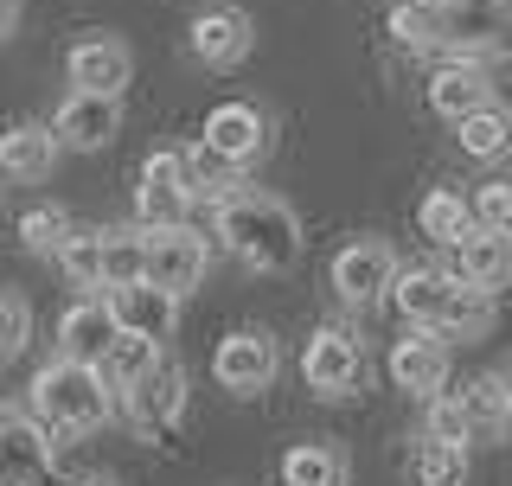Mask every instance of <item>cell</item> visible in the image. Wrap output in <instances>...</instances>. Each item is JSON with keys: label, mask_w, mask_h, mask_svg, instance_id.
<instances>
[{"label": "cell", "mask_w": 512, "mask_h": 486, "mask_svg": "<svg viewBox=\"0 0 512 486\" xmlns=\"http://www.w3.org/2000/svg\"><path fill=\"white\" fill-rule=\"evenodd\" d=\"M212 212H218V243L250 275H288L301 263V218H295L288 199H276V192L237 186V192H224Z\"/></svg>", "instance_id": "cell-1"}, {"label": "cell", "mask_w": 512, "mask_h": 486, "mask_svg": "<svg viewBox=\"0 0 512 486\" xmlns=\"http://www.w3.org/2000/svg\"><path fill=\"white\" fill-rule=\"evenodd\" d=\"M391 307L410 327L442 333V339H474V333L493 327V295L487 288H468L455 269H397Z\"/></svg>", "instance_id": "cell-2"}, {"label": "cell", "mask_w": 512, "mask_h": 486, "mask_svg": "<svg viewBox=\"0 0 512 486\" xmlns=\"http://www.w3.org/2000/svg\"><path fill=\"white\" fill-rule=\"evenodd\" d=\"M116 384L103 378V365H77V359H52L32 378V416L52 429V442L71 448L77 435H96L116 416Z\"/></svg>", "instance_id": "cell-3"}, {"label": "cell", "mask_w": 512, "mask_h": 486, "mask_svg": "<svg viewBox=\"0 0 512 486\" xmlns=\"http://www.w3.org/2000/svg\"><path fill=\"white\" fill-rule=\"evenodd\" d=\"M436 45L448 58H500L512 52V0H429Z\"/></svg>", "instance_id": "cell-4"}, {"label": "cell", "mask_w": 512, "mask_h": 486, "mask_svg": "<svg viewBox=\"0 0 512 486\" xmlns=\"http://www.w3.org/2000/svg\"><path fill=\"white\" fill-rule=\"evenodd\" d=\"M365 371H372V359H365V346H359L352 327H314L308 346H301V378H308V391L327 397V403L359 397Z\"/></svg>", "instance_id": "cell-5"}, {"label": "cell", "mask_w": 512, "mask_h": 486, "mask_svg": "<svg viewBox=\"0 0 512 486\" xmlns=\"http://www.w3.org/2000/svg\"><path fill=\"white\" fill-rule=\"evenodd\" d=\"M122 416L135 423V435H148V442H173L180 423H186V365L160 359L154 371H141L122 391Z\"/></svg>", "instance_id": "cell-6"}, {"label": "cell", "mask_w": 512, "mask_h": 486, "mask_svg": "<svg viewBox=\"0 0 512 486\" xmlns=\"http://www.w3.org/2000/svg\"><path fill=\"white\" fill-rule=\"evenodd\" d=\"M397 250L384 237H352L340 256H333V269H327V282H333V295H340L346 307H378V301H391V282H397Z\"/></svg>", "instance_id": "cell-7"}, {"label": "cell", "mask_w": 512, "mask_h": 486, "mask_svg": "<svg viewBox=\"0 0 512 486\" xmlns=\"http://www.w3.org/2000/svg\"><path fill=\"white\" fill-rule=\"evenodd\" d=\"M192 205L199 199H192L180 148H160V154L141 160V173H135V224H148V231H160V224H186Z\"/></svg>", "instance_id": "cell-8"}, {"label": "cell", "mask_w": 512, "mask_h": 486, "mask_svg": "<svg viewBox=\"0 0 512 486\" xmlns=\"http://www.w3.org/2000/svg\"><path fill=\"white\" fill-rule=\"evenodd\" d=\"M276 371H282V346H276V333H263V327H244V333L218 339V352H212V378H218V391H231V397H263L269 384H276Z\"/></svg>", "instance_id": "cell-9"}, {"label": "cell", "mask_w": 512, "mask_h": 486, "mask_svg": "<svg viewBox=\"0 0 512 486\" xmlns=\"http://www.w3.org/2000/svg\"><path fill=\"white\" fill-rule=\"evenodd\" d=\"M205 269H212V237L205 231H192V224H160V231H148V282L173 288L186 301L205 282Z\"/></svg>", "instance_id": "cell-10"}, {"label": "cell", "mask_w": 512, "mask_h": 486, "mask_svg": "<svg viewBox=\"0 0 512 486\" xmlns=\"http://www.w3.org/2000/svg\"><path fill=\"white\" fill-rule=\"evenodd\" d=\"M58 148H77V154H96V148H109V141L122 135V96L116 90H71L58 103Z\"/></svg>", "instance_id": "cell-11"}, {"label": "cell", "mask_w": 512, "mask_h": 486, "mask_svg": "<svg viewBox=\"0 0 512 486\" xmlns=\"http://www.w3.org/2000/svg\"><path fill=\"white\" fill-rule=\"evenodd\" d=\"M186 45H192V58H199L205 71H237V64L250 58V45H256V26H250L244 7H205V13H192Z\"/></svg>", "instance_id": "cell-12"}, {"label": "cell", "mask_w": 512, "mask_h": 486, "mask_svg": "<svg viewBox=\"0 0 512 486\" xmlns=\"http://www.w3.org/2000/svg\"><path fill=\"white\" fill-rule=\"evenodd\" d=\"M116 333H122L116 307H109V295H103V288H90L84 301H71V307L58 314V359L103 365V352L116 346Z\"/></svg>", "instance_id": "cell-13"}, {"label": "cell", "mask_w": 512, "mask_h": 486, "mask_svg": "<svg viewBox=\"0 0 512 486\" xmlns=\"http://www.w3.org/2000/svg\"><path fill=\"white\" fill-rule=\"evenodd\" d=\"M58 442L39 416H0V486H45Z\"/></svg>", "instance_id": "cell-14"}, {"label": "cell", "mask_w": 512, "mask_h": 486, "mask_svg": "<svg viewBox=\"0 0 512 486\" xmlns=\"http://www.w3.org/2000/svg\"><path fill=\"white\" fill-rule=\"evenodd\" d=\"M64 77H71V90H128V77H135V58H128V45L116 32H90V39L71 45V58H64Z\"/></svg>", "instance_id": "cell-15"}, {"label": "cell", "mask_w": 512, "mask_h": 486, "mask_svg": "<svg viewBox=\"0 0 512 486\" xmlns=\"http://www.w3.org/2000/svg\"><path fill=\"white\" fill-rule=\"evenodd\" d=\"M109 307H116L122 333H141V339H173V327H180V295L160 282H128V288H103Z\"/></svg>", "instance_id": "cell-16"}, {"label": "cell", "mask_w": 512, "mask_h": 486, "mask_svg": "<svg viewBox=\"0 0 512 486\" xmlns=\"http://www.w3.org/2000/svg\"><path fill=\"white\" fill-rule=\"evenodd\" d=\"M391 384H397V391H410V397H436L442 384H448V339L410 327V339H397V346H391Z\"/></svg>", "instance_id": "cell-17"}, {"label": "cell", "mask_w": 512, "mask_h": 486, "mask_svg": "<svg viewBox=\"0 0 512 486\" xmlns=\"http://www.w3.org/2000/svg\"><path fill=\"white\" fill-rule=\"evenodd\" d=\"M205 141H212L218 154H231L237 167H256L276 135H269V116L256 103H218L212 116H205Z\"/></svg>", "instance_id": "cell-18"}, {"label": "cell", "mask_w": 512, "mask_h": 486, "mask_svg": "<svg viewBox=\"0 0 512 486\" xmlns=\"http://www.w3.org/2000/svg\"><path fill=\"white\" fill-rule=\"evenodd\" d=\"M448 269H455L468 288H487V295H500V288L512 282V231L474 224V231L455 243V263H448Z\"/></svg>", "instance_id": "cell-19"}, {"label": "cell", "mask_w": 512, "mask_h": 486, "mask_svg": "<svg viewBox=\"0 0 512 486\" xmlns=\"http://www.w3.org/2000/svg\"><path fill=\"white\" fill-rule=\"evenodd\" d=\"M52 167H58V128L52 122H13L7 135H0V173H7L13 186L52 180Z\"/></svg>", "instance_id": "cell-20"}, {"label": "cell", "mask_w": 512, "mask_h": 486, "mask_svg": "<svg viewBox=\"0 0 512 486\" xmlns=\"http://www.w3.org/2000/svg\"><path fill=\"white\" fill-rule=\"evenodd\" d=\"M480 103H493V84H487V71H480V58H442L436 71H429V109H436V116L461 122Z\"/></svg>", "instance_id": "cell-21"}, {"label": "cell", "mask_w": 512, "mask_h": 486, "mask_svg": "<svg viewBox=\"0 0 512 486\" xmlns=\"http://www.w3.org/2000/svg\"><path fill=\"white\" fill-rule=\"evenodd\" d=\"M282 486H352V461L340 442H295L282 455Z\"/></svg>", "instance_id": "cell-22"}, {"label": "cell", "mask_w": 512, "mask_h": 486, "mask_svg": "<svg viewBox=\"0 0 512 486\" xmlns=\"http://www.w3.org/2000/svg\"><path fill=\"white\" fill-rule=\"evenodd\" d=\"M455 141L468 160H506L512 154V109L506 103H480L455 122Z\"/></svg>", "instance_id": "cell-23"}, {"label": "cell", "mask_w": 512, "mask_h": 486, "mask_svg": "<svg viewBox=\"0 0 512 486\" xmlns=\"http://www.w3.org/2000/svg\"><path fill=\"white\" fill-rule=\"evenodd\" d=\"M186 154V180H192V199H224V192H237V186H244V167H237V160L231 154H218L212 148V141H192V148H180Z\"/></svg>", "instance_id": "cell-24"}, {"label": "cell", "mask_w": 512, "mask_h": 486, "mask_svg": "<svg viewBox=\"0 0 512 486\" xmlns=\"http://www.w3.org/2000/svg\"><path fill=\"white\" fill-rule=\"evenodd\" d=\"M148 275V224L103 231V288H128Z\"/></svg>", "instance_id": "cell-25"}, {"label": "cell", "mask_w": 512, "mask_h": 486, "mask_svg": "<svg viewBox=\"0 0 512 486\" xmlns=\"http://www.w3.org/2000/svg\"><path fill=\"white\" fill-rule=\"evenodd\" d=\"M416 224H423V237H429V243H448V250H455V243L474 231V199H461V192L436 186L423 205H416Z\"/></svg>", "instance_id": "cell-26"}, {"label": "cell", "mask_w": 512, "mask_h": 486, "mask_svg": "<svg viewBox=\"0 0 512 486\" xmlns=\"http://www.w3.org/2000/svg\"><path fill=\"white\" fill-rule=\"evenodd\" d=\"M410 486H468V448L455 442H416L410 448Z\"/></svg>", "instance_id": "cell-27"}, {"label": "cell", "mask_w": 512, "mask_h": 486, "mask_svg": "<svg viewBox=\"0 0 512 486\" xmlns=\"http://www.w3.org/2000/svg\"><path fill=\"white\" fill-rule=\"evenodd\" d=\"M58 269L71 275L77 288H103V231H90V224H71L58 243Z\"/></svg>", "instance_id": "cell-28"}, {"label": "cell", "mask_w": 512, "mask_h": 486, "mask_svg": "<svg viewBox=\"0 0 512 486\" xmlns=\"http://www.w3.org/2000/svg\"><path fill=\"white\" fill-rule=\"evenodd\" d=\"M154 365H160V339H141V333H116V346L103 352V378L116 384V391H128V384Z\"/></svg>", "instance_id": "cell-29"}, {"label": "cell", "mask_w": 512, "mask_h": 486, "mask_svg": "<svg viewBox=\"0 0 512 486\" xmlns=\"http://www.w3.org/2000/svg\"><path fill=\"white\" fill-rule=\"evenodd\" d=\"M423 403H429V410H423V435H429V442H455V448L474 442V416H468V403H461V391H436Z\"/></svg>", "instance_id": "cell-30"}, {"label": "cell", "mask_w": 512, "mask_h": 486, "mask_svg": "<svg viewBox=\"0 0 512 486\" xmlns=\"http://www.w3.org/2000/svg\"><path fill=\"white\" fill-rule=\"evenodd\" d=\"M461 403L474 416V435H506V378L500 371H480L468 391H461Z\"/></svg>", "instance_id": "cell-31"}, {"label": "cell", "mask_w": 512, "mask_h": 486, "mask_svg": "<svg viewBox=\"0 0 512 486\" xmlns=\"http://www.w3.org/2000/svg\"><path fill=\"white\" fill-rule=\"evenodd\" d=\"M384 26H391V39L404 52H436V7L429 0H397Z\"/></svg>", "instance_id": "cell-32"}, {"label": "cell", "mask_w": 512, "mask_h": 486, "mask_svg": "<svg viewBox=\"0 0 512 486\" xmlns=\"http://www.w3.org/2000/svg\"><path fill=\"white\" fill-rule=\"evenodd\" d=\"M64 231H71V218H64V205H32V212L20 218V243L39 256H58Z\"/></svg>", "instance_id": "cell-33"}, {"label": "cell", "mask_w": 512, "mask_h": 486, "mask_svg": "<svg viewBox=\"0 0 512 486\" xmlns=\"http://www.w3.org/2000/svg\"><path fill=\"white\" fill-rule=\"evenodd\" d=\"M32 339V307L20 295H0V365H13Z\"/></svg>", "instance_id": "cell-34"}, {"label": "cell", "mask_w": 512, "mask_h": 486, "mask_svg": "<svg viewBox=\"0 0 512 486\" xmlns=\"http://www.w3.org/2000/svg\"><path fill=\"white\" fill-rule=\"evenodd\" d=\"M474 224L512 231V180H487V186L474 192Z\"/></svg>", "instance_id": "cell-35"}, {"label": "cell", "mask_w": 512, "mask_h": 486, "mask_svg": "<svg viewBox=\"0 0 512 486\" xmlns=\"http://www.w3.org/2000/svg\"><path fill=\"white\" fill-rule=\"evenodd\" d=\"M13 26H20V7H13V0H0V45L13 39Z\"/></svg>", "instance_id": "cell-36"}, {"label": "cell", "mask_w": 512, "mask_h": 486, "mask_svg": "<svg viewBox=\"0 0 512 486\" xmlns=\"http://www.w3.org/2000/svg\"><path fill=\"white\" fill-rule=\"evenodd\" d=\"M500 378H506V435H512V365L500 371Z\"/></svg>", "instance_id": "cell-37"}, {"label": "cell", "mask_w": 512, "mask_h": 486, "mask_svg": "<svg viewBox=\"0 0 512 486\" xmlns=\"http://www.w3.org/2000/svg\"><path fill=\"white\" fill-rule=\"evenodd\" d=\"M71 486H116L109 474H84V480H71Z\"/></svg>", "instance_id": "cell-38"}, {"label": "cell", "mask_w": 512, "mask_h": 486, "mask_svg": "<svg viewBox=\"0 0 512 486\" xmlns=\"http://www.w3.org/2000/svg\"><path fill=\"white\" fill-rule=\"evenodd\" d=\"M500 90H506V109H512V64H506V84Z\"/></svg>", "instance_id": "cell-39"}]
</instances>
